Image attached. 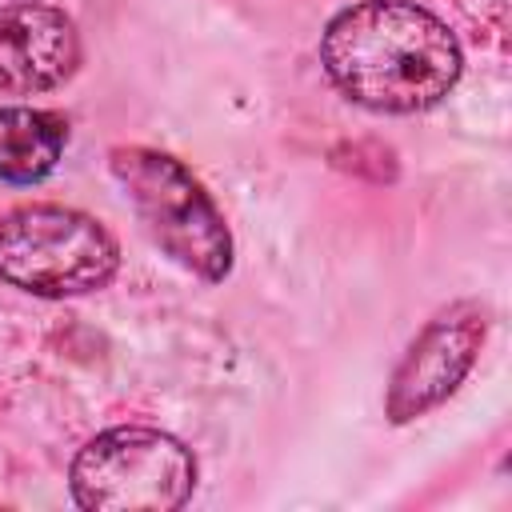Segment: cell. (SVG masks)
<instances>
[{"mask_svg": "<svg viewBox=\"0 0 512 512\" xmlns=\"http://www.w3.org/2000/svg\"><path fill=\"white\" fill-rule=\"evenodd\" d=\"M108 168L164 256L208 284L232 272V232L224 212L176 156L148 144H116Z\"/></svg>", "mask_w": 512, "mask_h": 512, "instance_id": "2", "label": "cell"}, {"mask_svg": "<svg viewBox=\"0 0 512 512\" xmlns=\"http://www.w3.org/2000/svg\"><path fill=\"white\" fill-rule=\"evenodd\" d=\"M68 144V120L52 108H0V180L36 184L56 172Z\"/></svg>", "mask_w": 512, "mask_h": 512, "instance_id": "7", "label": "cell"}, {"mask_svg": "<svg viewBox=\"0 0 512 512\" xmlns=\"http://www.w3.org/2000/svg\"><path fill=\"white\" fill-rule=\"evenodd\" d=\"M80 64V32L64 8L16 0L0 8V92L32 96L64 84Z\"/></svg>", "mask_w": 512, "mask_h": 512, "instance_id": "6", "label": "cell"}, {"mask_svg": "<svg viewBox=\"0 0 512 512\" xmlns=\"http://www.w3.org/2000/svg\"><path fill=\"white\" fill-rule=\"evenodd\" d=\"M320 64L352 104L408 116L456 88L464 52L436 12L408 0H360L324 24Z\"/></svg>", "mask_w": 512, "mask_h": 512, "instance_id": "1", "label": "cell"}, {"mask_svg": "<svg viewBox=\"0 0 512 512\" xmlns=\"http://www.w3.org/2000/svg\"><path fill=\"white\" fill-rule=\"evenodd\" d=\"M192 488V448L148 424H116L92 436L68 468V492L88 512H172L192 500Z\"/></svg>", "mask_w": 512, "mask_h": 512, "instance_id": "4", "label": "cell"}, {"mask_svg": "<svg viewBox=\"0 0 512 512\" xmlns=\"http://www.w3.org/2000/svg\"><path fill=\"white\" fill-rule=\"evenodd\" d=\"M116 236L68 204H20L0 220V280L28 296H84L112 284Z\"/></svg>", "mask_w": 512, "mask_h": 512, "instance_id": "3", "label": "cell"}, {"mask_svg": "<svg viewBox=\"0 0 512 512\" xmlns=\"http://www.w3.org/2000/svg\"><path fill=\"white\" fill-rule=\"evenodd\" d=\"M488 336V308L480 300H456L436 312L404 348L384 392V416L408 424L440 408L472 372Z\"/></svg>", "mask_w": 512, "mask_h": 512, "instance_id": "5", "label": "cell"}]
</instances>
